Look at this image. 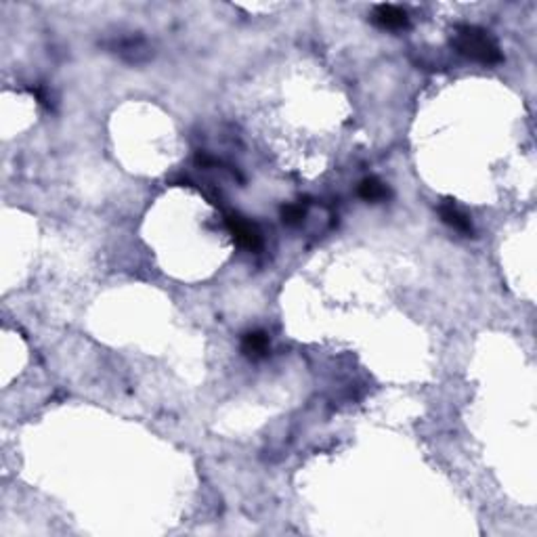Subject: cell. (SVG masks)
<instances>
[{"instance_id":"cell-4","label":"cell","mask_w":537,"mask_h":537,"mask_svg":"<svg viewBox=\"0 0 537 537\" xmlns=\"http://www.w3.org/2000/svg\"><path fill=\"white\" fill-rule=\"evenodd\" d=\"M242 351L250 359H261L268 353V336L265 332H248L242 340Z\"/></svg>"},{"instance_id":"cell-2","label":"cell","mask_w":537,"mask_h":537,"mask_svg":"<svg viewBox=\"0 0 537 537\" xmlns=\"http://www.w3.org/2000/svg\"><path fill=\"white\" fill-rule=\"evenodd\" d=\"M227 227H229L233 239L237 242V246H242V248H246V250H252V252L261 250L263 239H261L259 229L252 223H248L244 217H239V215H229V217H227Z\"/></svg>"},{"instance_id":"cell-5","label":"cell","mask_w":537,"mask_h":537,"mask_svg":"<svg viewBox=\"0 0 537 537\" xmlns=\"http://www.w3.org/2000/svg\"><path fill=\"white\" fill-rule=\"evenodd\" d=\"M439 215H441V221L449 224L451 229H455L460 233H466V235H472V224H470V221L453 204H443L439 208Z\"/></svg>"},{"instance_id":"cell-3","label":"cell","mask_w":537,"mask_h":537,"mask_svg":"<svg viewBox=\"0 0 537 537\" xmlns=\"http://www.w3.org/2000/svg\"><path fill=\"white\" fill-rule=\"evenodd\" d=\"M374 21L386 30H401V28H407V23H409L407 13L401 6H395V4H378L374 9Z\"/></svg>"},{"instance_id":"cell-6","label":"cell","mask_w":537,"mask_h":537,"mask_svg":"<svg viewBox=\"0 0 537 537\" xmlns=\"http://www.w3.org/2000/svg\"><path fill=\"white\" fill-rule=\"evenodd\" d=\"M359 195L365 200V202H382L391 195V189L382 183V180L374 179H363L361 185H359Z\"/></svg>"},{"instance_id":"cell-1","label":"cell","mask_w":537,"mask_h":537,"mask_svg":"<svg viewBox=\"0 0 537 537\" xmlns=\"http://www.w3.org/2000/svg\"><path fill=\"white\" fill-rule=\"evenodd\" d=\"M453 46L462 55H466L474 61H481V63L501 61V53H499L497 43L489 36V32H485L477 26H460L453 36Z\"/></svg>"},{"instance_id":"cell-7","label":"cell","mask_w":537,"mask_h":537,"mask_svg":"<svg viewBox=\"0 0 537 537\" xmlns=\"http://www.w3.org/2000/svg\"><path fill=\"white\" fill-rule=\"evenodd\" d=\"M281 219L286 224H298L305 219V208L300 204H288L281 208Z\"/></svg>"}]
</instances>
